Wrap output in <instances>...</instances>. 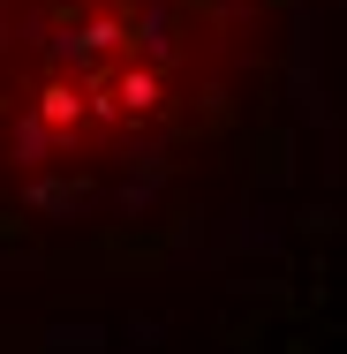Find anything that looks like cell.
Returning a JSON list of instances; mask_svg holds the SVG:
<instances>
[{
    "mask_svg": "<svg viewBox=\"0 0 347 354\" xmlns=\"http://www.w3.org/2000/svg\"><path fill=\"white\" fill-rule=\"evenodd\" d=\"M302 0H0V241L181 212L287 98Z\"/></svg>",
    "mask_w": 347,
    "mask_h": 354,
    "instance_id": "6da1fadb",
    "label": "cell"
}]
</instances>
